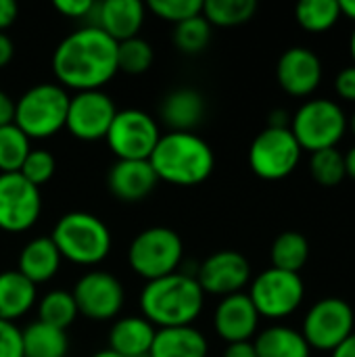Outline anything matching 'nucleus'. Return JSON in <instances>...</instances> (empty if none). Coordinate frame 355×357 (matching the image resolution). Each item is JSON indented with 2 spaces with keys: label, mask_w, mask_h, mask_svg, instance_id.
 <instances>
[{
  "label": "nucleus",
  "mask_w": 355,
  "mask_h": 357,
  "mask_svg": "<svg viewBox=\"0 0 355 357\" xmlns=\"http://www.w3.org/2000/svg\"><path fill=\"white\" fill-rule=\"evenodd\" d=\"M52 71L63 88L103 90L119 71L117 42L96 25L80 27L59 42L52 52Z\"/></svg>",
  "instance_id": "f257e3e1"
},
{
  "label": "nucleus",
  "mask_w": 355,
  "mask_h": 357,
  "mask_svg": "<svg viewBox=\"0 0 355 357\" xmlns=\"http://www.w3.org/2000/svg\"><path fill=\"white\" fill-rule=\"evenodd\" d=\"M205 293L195 276L174 272L151 280L140 293L142 318L159 328L192 326L201 316Z\"/></svg>",
  "instance_id": "f03ea898"
},
{
  "label": "nucleus",
  "mask_w": 355,
  "mask_h": 357,
  "mask_svg": "<svg viewBox=\"0 0 355 357\" xmlns=\"http://www.w3.org/2000/svg\"><path fill=\"white\" fill-rule=\"evenodd\" d=\"M157 178L174 186L203 184L216 165L211 146L192 132L163 134L149 157Z\"/></svg>",
  "instance_id": "7ed1b4c3"
},
{
  "label": "nucleus",
  "mask_w": 355,
  "mask_h": 357,
  "mask_svg": "<svg viewBox=\"0 0 355 357\" xmlns=\"http://www.w3.org/2000/svg\"><path fill=\"white\" fill-rule=\"evenodd\" d=\"M50 241L63 259L77 266H96L111 251V232L107 224L86 211H71L59 218Z\"/></svg>",
  "instance_id": "20e7f679"
},
{
  "label": "nucleus",
  "mask_w": 355,
  "mask_h": 357,
  "mask_svg": "<svg viewBox=\"0 0 355 357\" xmlns=\"http://www.w3.org/2000/svg\"><path fill=\"white\" fill-rule=\"evenodd\" d=\"M69 94L59 84H36L15 100L13 123L31 140H44L65 128Z\"/></svg>",
  "instance_id": "39448f33"
},
{
  "label": "nucleus",
  "mask_w": 355,
  "mask_h": 357,
  "mask_svg": "<svg viewBox=\"0 0 355 357\" xmlns=\"http://www.w3.org/2000/svg\"><path fill=\"white\" fill-rule=\"evenodd\" d=\"M291 132L301 151L318 153L324 149H337L347 132V115L335 100L312 98L291 117Z\"/></svg>",
  "instance_id": "423d86ee"
},
{
  "label": "nucleus",
  "mask_w": 355,
  "mask_h": 357,
  "mask_svg": "<svg viewBox=\"0 0 355 357\" xmlns=\"http://www.w3.org/2000/svg\"><path fill=\"white\" fill-rule=\"evenodd\" d=\"M184 255L182 238L176 230L153 226L134 236L128 249L130 268L146 282L178 272Z\"/></svg>",
  "instance_id": "0eeeda50"
},
{
  "label": "nucleus",
  "mask_w": 355,
  "mask_h": 357,
  "mask_svg": "<svg viewBox=\"0 0 355 357\" xmlns=\"http://www.w3.org/2000/svg\"><path fill=\"white\" fill-rule=\"evenodd\" d=\"M247 295L253 301L259 318L280 320L301 307L305 284L299 274L268 268L253 278Z\"/></svg>",
  "instance_id": "6e6552de"
},
{
  "label": "nucleus",
  "mask_w": 355,
  "mask_h": 357,
  "mask_svg": "<svg viewBox=\"0 0 355 357\" xmlns=\"http://www.w3.org/2000/svg\"><path fill=\"white\" fill-rule=\"evenodd\" d=\"M355 333L354 307L341 297H324L316 301L303 318L301 335L310 349L335 351Z\"/></svg>",
  "instance_id": "1a4fd4ad"
},
{
  "label": "nucleus",
  "mask_w": 355,
  "mask_h": 357,
  "mask_svg": "<svg viewBox=\"0 0 355 357\" xmlns=\"http://www.w3.org/2000/svg\"><path fill=\"white\" fill-rule=\"evenodd\" d=\"M301 155L303 151L295 140L291 128H266L251 142L249 165L257 178L276 182L295 172Z\"/></svg>",
  "instance_id": "9d476101"
},
{
  "label": "nucleus",
  "mask_w": 355,
  "mask_h": 357,
  "mask_svg": "<svg viewBox=\"0 0 355 357\" xmlns=\"http://www.w3.org/2000/svg\"><path fill=\"white\" fill-rule=\"evenodd\" d=\"M159 138L157 121L140 109L117 111L105 136L111 153L121 161H149Z\"/></svg>",
  "instance_id": "9b49d317"
},
{
  "label": "nucleus",
  "mask_w": 355,
  "mask_h": 357,
  "mask_svg": "<svg viewBox=\"0 0 355 357\" xmlns=\"http://www.w3.org/2000/svg\"><path fill=\"white\" fill-rule=\"evenodd\" d=\"M73 299L77 305V312L94 322L113 320L126 301L123 284L119 278H115L109 272L92 270L86 272L73 289Z\"/></svg>",
  "instance_id": "f8f14e48"
},
{
  "label": "nucleus",
  "mask_w": 355,
  "mask_h": 357,
  "mask_svg": "<svg viewBox=\"0 0 355 357\" xmlns=\"http://www.w3.org/2000/svg\"><path fill=\"white\" fill-rule=\"evenodd\" d=\"M117 113L113 98L103 90L75 92L69 98L65 128L71 136L84 142L103 140L111 128V121Z\"/></svg>",
  "instance_id": "ddd939ff"
},
{
  "label": "nucleus",
  "mask_w": 355,
  "mask_h": 357,
  "mask_svg": "<svg viewBox=\"0 0 355 357\" xmlns=\"http://www.w3.org/2000/svg\"><path fill=\"white\" fill-rule=\"evenodd\" d=\"M42 211L40 188L29 184L19 172L0 174V230L25 232Z\"/></svg>",
  "instance_id": "4468645a"
},
{
  "label": "nucleus",
  "mask_w": 355,
  "mask_h": 357,
  "mask_svg": "<svg viewBox=\"0 0 355 357\" xmlns=\"http://www.w3.org/2000/svg\"><path fill=\"white\" fill-rule=\"evenodd\" d=\"M195 278L201 284L203 293L220 297L236 295L243 293L247 284H251V264L239 251H216L199 266Z\"/></svg>",
  "instance_id": "2eb2a0df"
},
{
  "label": "nucleus",
  "mask_w": 355,
  "mask_h": 357,
  "mask_svg": "<svg viewBox=\"0 0 355 357\" xmlns=\"http://www.w3.org/2000/svg\"><path fill=\"white\" fill-rule=\"evenodd\" d=\"M276 77L289 96H312L322 82V61L308 46H291L278 59Z\"/></svg>",
  "instance_id": "dca6fc26"
},
{
  "label": "nucleus",
  "mask_w": 355,
  "mask_h": 357,
  "mask_svg": "<svg viewBox=\"0 0 355 357\" xmlns=\"http://www.w3.org/2000/svg\"><path fill=\"white\" fill-rule=\"evenodd\" d=\"M259 314L247 293L224 297L213 314V328L228 345L251 341L257 335Z\"/></svg>",
  "instance_id": "f3484780"
},
{
  "label": "nucleus",
  "mask_w": 355,
  "mask_h": 357,
  "mask_svg": "<svg viewBox=\"0 0 355 357\" xmlns=\"http://www.w3.org/2000/svg\"><path fill=\"white\" fill-rule=\"evenodd\" d=\"M96 21L92 25L100 27L117 44L136 38L146 15V6L140 0H105L92 10Z\"/></svg>",
  "instance_id": "a211bd4d"
},
{
  "label": "nucleus",
  "mask_w": 355,
  "mask_h": 357,
  "mask_svg": "<svg viewBox=\"0 0 355 357\" xmlns=\"http://www.w3.org/2000/svg\"><path fill=\"white\" fill-rule=\"evenodd\" d=\"M159 178L149 161H121L117 159L109 169V190L123 203H138L146 199Z\"/></svg>",
  "instance_id": "6ab92c4d"
},
{
  "label": "nucleus",
  "mask_w": 355,
  "mask_h": 357,
  "mask_svg": "<svg viewBox=\"0 0 355 357\" xmlns=\"http://www.w3.org/2000/svg\"><path fill=\"white\" fill-rule=\"evenodd\" d=\"M159 113L172 132H192L203 121L205 98L192 88H178L163 98Z\"/></svg>",
  "instance_id": "aec40b11"
},
{
  "label": "nucleus",
  "mask_w": 355,
  "mask_h": 357,
  "mask_svg": "<svg viewBox=\"0 0 355 357\" xmlns=\"http://www.w3.org/2000/svg\"><path fill=\"white\" fill-rule=\"evenodd\" d=\"M157 328L142 316L117 320L109 333V349L121 357H149Z\"/></svg>",
  "instance_id": "412c9836"
},
{
  "label": "nucleus",
  "mask_w": 355,
  "mask_h": 357,
  "mask_svg": "<svg viewBox=\"0 0 355 357\" xmlns=\"http://www.w3.org/2000/svg\"><path fill=\"white\" fill-rule=\"evenodd\" d=\"M61 261L63 257L50 236H38L21 249L17 272L23 274L31 284H42L56 276Z\"/></svg>",
  "instance_id": "4be33fe9"
},
{
  "label": "nucleus",
  "mask_w": 355,
  "mask_h": 357,
  "mask_svg": "<svg viewBox=\"0 0 355 357\" xmlns=\"http://www.w3.org/2000/svg\"><path fill=\"white\" fill-rule=\"evenodd\" d=\"M209 345L195 326L159 328L155 333L149 357H207Z\"/></svg>",
  "instance_id": "5701e85b"
},
{
  "label": "nucleus",
  "mask_w": 355,
  "mask_h": 357,
  "mask_svg": "<svg viewBox=\"0 0 355 357\" xmlns=\"http://www.w3.org/2000/svg\"><path fill=\"white\" fill-rule=\"evenodd\" d=\"M36 303V284L17 270L0 274V320L15 322Z\"/></svg>",
  "instance_id": "b1692460"
},
{
  "label": "nucleus",
  "mask_w": 355,
  "mask_h": 357,
  "mask_svg": "<svg viewBox=\"0 0 355 357\" xmlns=\"http://www.w3.org/2000/svg\"><path fill=\"white\" fill-rule=\"evenodd\" d=\"M257 357H312V349L301 331L291 326H270L262 331L253 341Z\"/></svg>",
  "instance_id": "393cba45"
},
{
  "label": "nucleus",
  "mask_w": 355,
  "mask_h": 357,
  "mask_svg": "<svg viewBox=\"0 0 355 357\" xmlns=\"http://www.w3.org/2000/svg\"><path fill=\"white\" fill-rule=\"evenodd\" d=\"M21 347L23 357H65L69 351V339L65 331L38 320L21 331Z\"/></svg>",
  "instance_id": "a878e982"
},
{
  "label": "nucleus",
  "mask_w": 355,
  "mask_h": 357,
  "mask_svg": "<svg viewBox=\"0 0 355 357\" xmlns=\"http://www.w3.org/2000/svg\"><path fill=\"white\" fill-rule=\"evenodd\" d=\"M270 259L272 268L299 274L310 259V241L297 230H287L274 238Z\"/></svg>",
  "instance_id": "bb28decb"
},
{
  "label": "nucleus",
  "mask_w": 355,
  "mask_h": 357,
  "mask_svg": "<svg viewBox=\"0 0 355 357\" xmlns=\"http://www.w3.org/2000/svg\"><path fill=\"white\" fill-rule=\"evenodd\" d=\"M341 4L339 0H303L295 6L297 23L312 33L328 31L341 19Z\"/></svg>",
  "instance_id": "cd10ccee"
},
{
  "label": "nucleus",
  "mask_w": 355,
  "mask_h": 357,
  "mask_svg": "<svg viewBox=\"0 0 355 357\" xmlns=\"http://www.w3.org/2000/svg\"><path fill=\"white\" fill-rule=\"evenodd\" d=\"M257 13L255 0H205L203 2V17L209 25L220 27H234L243 25L253 19Z\"/></svg>",
  "instance_id": "c85d7f7f"
},
{
  "label": "nucleus",
  "mask_w": 355,
  "mask_h": 357,
  "mask_svg": "<svg viewBox=\"0 0 355 357\" xmlns=\"http://www.w3.org/2000/svg\"><path fill=\"white\" fill-rule=\"evenodd\" d=\"M77 316H80V312H77L73 295L67 291H61V289L46 293L38 305L40 322H44L52 328H59V331H67L75 322Z\"/></svg>",
  "instance_id": "c756f323"
},
{
  "label": "nucleus",
  "mask_w": 355,
  "mask_h": 357,
  "mask_svg": "<svg viewBox=\"0 0 355 357\" xmlns=\"http://www.w3.org/2000/svg\"><path fill=\"white\" fill-rule=\"evenodd\" d=\"M310 174L314 182L320 184L322 188H337L347 178L343 153L339 149H324V151L312 153Z\"/></svg>",
  "instance_id": "7c9ffc66"
},
{
  "label": "nucleus",
  "mask_w": 355,
  "mask_h": 357,
  "mask_svg": "<svg viewBox=\"0 0 355 357\" xmlns=\"http://www.w3.org/2000/svg\"><path fill=\"white\" fill-rule=\"evenodd\" d=\"M29 151V138L15 123L0 128V174L19 172Z\"/></svg>",
  "instance_id": "2f4dec72"
},
{
  "label": "nucleus",
  "mask_w": 355,
  "mask_h": 357,
  "mask_svg": "<svg viewBox=\"0 0 355 357\" xmlns=\"http://www.w3.org/2000/svg\"><path fill=\"white\" fill-rule=\"evenodd\" d=\"M211 40V25L203 15L182 21L174 29V44L184 54H199Z\"/></svg>",
  "instance_id": "473e14b6"
},
{
  "label": "nucleus",
  "mask_w": 355,
  "mask_h": 357,
  "mask_svg": "<svg viewBox=\"0 0 355 357\" xmlns=\"http://www.w3.org/2000/svg\"><path fill=\"white\" fill-rule=\"evenodd\" d=\"M153 46L142 38H130L117 44V69L130 75L149 71L153 65Z\"/></svg>",
  "instance_id": "72a5a7b5"
},
{
  "label": "nucleus",
  "mask_w": 355,
  "mask_h": 357,
  "mask_svg": "<svg viewBox=\"0 0 355 357\" xmlns=\"http://www.w3.org/2000/svg\"><path fill=\"white\" fill-rule=\"evenodd\" d=\"M54 169H56V161H54L52 153H48L44 149H31L29 155L25 157L19 174L29 184H33L36 188H40L42 184H46L54 176Z\"/></svg>",
  "instance_id": "f704fd0d"
},
{
  "label": "nucleus",
  "mask_w": 355,
  "mask_h": 357,
  "mask_svg": "<svg viewBox=\"0 0 355 357\" xmlns=\"http://www.w3.org/2000/svg\"><path fill=\"white\" fill-rule=\"evenodd\" d=\"M149 8L163 21L182 23L203 15V0H151Z\"/></svg>",
  "instance_id": "c9c22d12"
},
{
  "label": "nucleus",
  "mask_w": 355,
  "mask_h": 357,
  "mask_svg": "<svg viewBox=\"0 0 355 357\" xmlns=\"http://www.w3.org/2000/svg\"><path fill=\"white\" fill-rule=\"evenodd\" d=\"M0 357H23L21 331L15 322L0 320Z\"/></svg>",
  "instance_id": "e433bc0d"
},
{
  "label": "nucleus",
  "mask_w": 355,
  "mask_h": 357,
  "mask_svg": "<svg viewBox=\"0 0 355 357\" xmlns=\"http://www.w3.org/2000/svg\"><path fill=\"white\" fill-rule=\"evenodd\" d=\"M335 92L341 100L355 102V65L341 69L335 77Z\"/></svg>",
  "instance_id": "4c0bfd02"
},
{
  "label": "nucleus",
  "mask_w": 355,
  "mask_h": 357,
  "mask_svg": "<svg viewBox=\"0 0 355 357\" xmlns=\"http://www.w3.org/2000/svg\"><path fill=\"white\" fill-rule=\"evenodd\" d=\"M94 6H96V2H92V0H54V8L61 15L73 17V19L92 15Z\"/></svg>",
  "instance_id": "58836bf2"
},
{
  "label": "nucleus",
  "mask_w": 355,
  "mask_h": 357,
  "mask_svg": "<svg viewBox=\"0 0 355 357\" xmlns=\"http://www.w3.org/2000/svg\"><path fill=\"white\" fill-rule=\"evenodd\" d=\"M17 15H19V6L15 0H0V31L10 27L17 21Z\"/></svg>",
  "instance_id": "ea45409f"
},
{
  "label": "nucleus",
  "mask_w": 355,
  "mask_h": 357,
  "mask_svg": "<svg viewBox=\"0 0 355 357\" xmlns=\"http://www.w3.org/2000/svg\"><path fill=\"white\" fill-rule=\"evenodd\" d=\"M13 119H15V100L0 90V128L13 123Z\"/></svg>",
  "instance_id": "a19ab883"
},
{
  "label": "nucleus",
  "mask_w": 355,
  "mask_h": 357,
  "mask_svg": "<svg viewBox=\"0 0 355 357\" xmlns=\"http://www.w3.org/2000/svg\"><path fill=\"white\" fill-rule=\"evenodd\" d=\"M224 357H257L253 341H243V343H230L224 351Z\"/></svg>",
  "instance_id": "79ce46f5"
},
{
  "label": "nucleus",
  "mask_w": 355,
  "mask_h": 357,
  "mask_svg": "<svg viewBox=\"0 0 355 357\" xmlns=\"http://www.w3.org/2000/svg\"><path fill=\"white\" fill-rule=\"evenodd\" d=\"M13 54H15V46H13V40L0 31V69L6 67L10 61H13Z\"/></svg>",
  "instance_id": "37998d69"
},
{
  "label": "nucleus",
  "mask_w": 355,
  "mask_h": 357,
  "mask_svg": "<svg viewBox=\"0 0 355 357\" xmlns=\"http://www.w3.org/2000/svg\"><path fill=\"white\" fill-rule=\"evenodd\" d=\"M268 128H291V115L285 111V109H274L270 115H268Z\"/></svg>",
  "instance_id": "c03bdc74"
},
{
  "label": "nucleus",
  "mask_w": 355,
  "mask_h": 357,
  "mask_svg": "<svg viewBox=\"0 0 355 357\" xmlns=\"http://www.w3.org/2000/svg\"><path fill=\"white\" fill-rule=\"evenodd\" d=\"M331 357H355V333H352L335 351H331Z\"/></svg>",
  "instance_id": "a18cd8bd"
},
{
  "label": "nucleus",
  "mask_w": 355,
  "mask_h": 357,
  "mask_svg": "<svg viewBox=\"0 0 355 357\" xmlns=\"http://www.w3.org/2000/svg\"><path fill=\"white\" fill-rule=\"evenodd\" d=\"M343 157H345V174H347V178L355 180V144Z\"/></svg>",
  "instance_id": "49530a36"
},
{
  "label": "nucleus",
  "mask_w": 355,
  "mask_h": 357,
  "mask_svg": "<svg viewBox=\"0 0 355 357\" xmlns=\"http://www.w3.org/2000/svg\"><path fill=\"white\" fill-rule=\"evenodd\" d=\"M341 4V15H345L347 19L355 21V0H343Z\"/></svg>",
  "instance_id": "de8ad7c7"
},
{
  "label": "nucleus",
  "mask_w": 355,
  "mask_h": 357,
  "mask_svg": "<svg viewBox=\"0 0 355 357\" xmlns=\"http://www.w3.org/2000/svg\"><path fill=\"white\" fill-rule=\"evenodd\" d=\"M92 357H121V356H117V354H115V351H111V349H103V351H96Z\"/></svg>",
  "instance_id": "09e8293b"
},
{
  "label": "nucleus",
  "mask_w": 355,
  "mask_h": 357,
  "mask_svg": "<svg viewBox=\"0 0 355 357\" xmlns=\"http://www.w3.org/2000/svg\"><path fill=\"white\" fill-rule=\"evenodd\" d=\"M347 130H352V134L355 136V111L352 117H347Z\"/></svg>",
  "instance_id": "8fccbe9b"
},
{
  "label": "nucleus",
  "mask_w": 355,
  "mask_h": 357,
  "mask_svg": "<svg viewBox=\"0 0 355 357\" xmlns=\"http://www.w3.org/2000/svg\"><path fill=\"white\" fill-rule=\"evenodd\" d=\"M349 50H352V59H354V65H355V27H354V33H352V40H349Z\"/></svg>",
  "instance_id": "3c124183"
}]
</instances>
